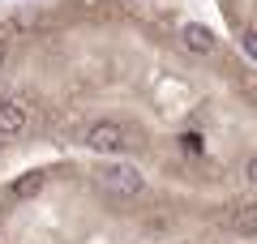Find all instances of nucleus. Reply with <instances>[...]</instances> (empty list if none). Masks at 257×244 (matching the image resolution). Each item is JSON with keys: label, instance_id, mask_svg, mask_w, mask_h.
Here are the masks:
<instances>
[{"label": "nucleus", "instance_id": "obj_1", "mask_svg": "<svg viewBox=\"0 0 257 244\" xmlns=\"http://www.w3.org/2000/svg\"><path fill=\"white\" fill-rule=\"evenodd\" d=\"M103 189L120 193V197H138L142 193V172L128 167V163H111V167H103Z\"/></svg>", "mask_w": 257, "mask_h": 244}, {"label": "nucleus", "instance_id": "obj_2", "mask_svg": "<svg viewBox=\"0 0 257 244\" xmlns=\"http://www.w3.org/2000/svg\"><path fill=\"white\" fill-rule=\"evenodd\" d=\"M86 146L99 154H116L120 146H124V129L116 125V120H94L90 129H86Z\"/></svg>", "mask_w": 257, "mask_h": 244}, {"label": "nucleus", "instance_id": "obj_3", "mask_svg": "<svg viewBox=\"0 0 257 244\" xmlns=\"http://www.w3.org/2000/svg\"><path fill=\"white\" fill-rule=\"evenodd\" d=\"M219 223L227 227V231L257 235V206H253V201H236V206H227V210L219 214Z\"/></svg>", "mask_w": 257, "mask_h": 244}, {"label": "nucleus", "instance_id": "obj_4", "mask_svg": "<svg viewBox=\"0 0 257 244\" xmlns=\"http://www.w3.org/2000/svg\"><path fill=\"white\" fill-rule=\"evenodd\" d=\"M26 125H30V107H26V103H18V99H5V103H0V137L26 133Z\"/></svg>", "mask_w": 257, "mask_h": 244}, {"label": "nucleus", "instance_id": "obj_5", "mask_svg": "<svg viewBox=\"0 0 257 244\" xmlns=\"http://www.w3.org/2000/svg\"><path fill=\"white\" fill-rule=\"evenodd\" d=\"M180 39H184V47L197 52V56H210V52H214V35L202 26V22H189V26L180 30Z\"/></svg>", "mask_w": 257, "mask_h": 244}, {"label": "nucleus", "instance_id": "obj_6", "mask_svg": "<svg viewBox=\"0 0 257 244\" xmlns=\"http://www.w3.org/2000/svg\"><path fill=\"white\" fill-rule=\"evenodd\" d=\"M43 180H47L43 172H26V176L18 180V184H13V197H35V193L43 189Z\"/></svg>", "mask_w": 257, "mask_h": 244}, {"label": "nucleus", "instance_id": "obj_7", "mask_svg": "<svg viewBox=\"0 0 257 244\" xmlns=\"http://www.w3.org/2000/svg\"><path fill=\"white\" fill-rule=\"evenodd\" d=\"M244 52L257 60V26H253V30H244Z\"/></svg>", "mask_w": 257, "mask_h": 244}, {"label": "nucleus", "instance_id": "obj_8", "mask_svg": "<svg viewBox=\"0 0 257 244\" xmlns=\"http://www.w3.org/2000/svg\"><path fill=\"white\" fill-rule=\"evenodd\" d=\"M244 176H248V184H257V159H248V167H244Z\"/></svg>", "mask_w": 257, "mask_h": 244}, {"label": "nucleus", "instance_id": "obj_9", "mask_svg": "<svg viewBox=\"0 0 257 244\" xmlns=\"http://www.w3.org/2000/svg\"><path fill=\"white\" fill-rule=\"evenodd\" d=\"M5 56H9V43H5V39H0V64H5Z\"/></svg>", "mask_w": 257, "mask_h": 244}, {"label": "nucleus", "instance_id": "obj_10", "mask_svg": "<svg viewBox=\"0 0 257 244\" xmlns=\"http://www.w3.org/2000/svg\"><path fill=\"white\" fill-rule=\"evenodd\" d=\"M248 94H253V103H257V86H248Z\"/></svg>", "mask_w": 257, "mask_h": 244}]
</instances>
